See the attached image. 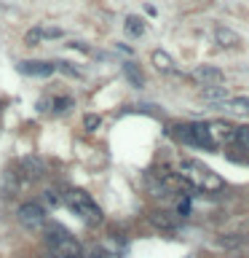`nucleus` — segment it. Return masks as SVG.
Returning <instances> with one entry per match:
<instances>
[{
  "instance_id": "nucleus-1",
  "label": "nucleus",
  "mask_w": 249,
  "mask_h": 258,
  "mask_svg": "<svg viewBox=\"0 0 249 258\" xmlns=\"http://www.w3.org/2000/svg\"><path fill=\"white\" fill-rule=\"evenodd\" d=\"M177 172L190 183V188H198V191H220L225 185L220 175H214L206 164H201L196 159H182Z\"/></svg>"
},
{
  "instance_id": "nucleus-2",
  "label": "nucleus",
  "mask_w": 249,
  "mask_h": 258,
  "mask_svg": "<svg viewBox=\"0 0 249 258\" xmlns=\"http://www.w3.org/2000/svg\"><path fill=\"white\" fill-rule=\"evenodd\" d=\"M62 199H64V205H67L86 226H99V223L104 221L99 205H96V202L88 197L83 188H70V191H64Z\"/></svg>"
},
{
  "instance_id": "nucleus-3",
  "label": "nucleus",
  "mask_w": 249,
  "mask_h": 258,
  "mask_svg": "<svg viewBox=\"0 0 249 258\" xmlns=\"http://www.w3.org/2000/svg\"><path fill=\"white\" fill-rule=\"evenodd\" d=\"M46 242H48V247H51L54 258H83V247H80V242L72 237L67 229H62V226H51Z\"/></svg>"
},
{
  "instance_id": "nucleus-4",
  "label": "nucleus",
  "mask_w": 249,
  "mask_h": 258,
  "mask_svg": "<svg viewBox=\"0 0 249 258\" xmlns=\"http://www.w3.org/2000/svg\"><path fill=\"white\" fill-rule=\"evenodd\" d=\"M180 143H188V145H198V148H214V143H212V137H209V129L206 124H177L169 129Z\"/></svg>"
},
{
  "instance_id": "nucleus-5",
  "label": "nucleus",
  "mask_w": 249,
  "mask_h": 258,
  "mask_svg": "<svg viewBox=\"0 0 249 258\" xmlns=\"http://www.w3.org/2000/svg\"><path fill=\"white\" fill-rule=\"evenodd\" d=\"M16 218L30 226V229H35V226H43L46 221V207L38 205V202H24V205H19V210H16Z\"/></svg>"
},
{
  "instance_id": "nucleus-6",
  "label": "nucleus",
  "mask_w": 249,
  "mask_h": 258,
  "mask_svg": "<svg viewBox=\"0 0 249 258\" xmlns=\"http://www.w3.org/2000/svg\"><path fill=\"white\" fill-rule=\"evenodd\" d=\"M206 129H209V137H212L214 145H230L233 137H236V126L228 124V121H220V118L209 121Z\"/></svg>"
},
{
  "instance_id": "nucleus-7",
  "label": "nucleus",
  "mask_w": 249,
  "mask_h": 258,
  "mask_svg": "<svg viewBox=\"0 0 249 258\" xmlns=\"http://www.w3.org/2000/svg\"><path fill=\"white\" fill-rule=\"evenodd\" d=\"M193 81L201 86H212V84H222V73L220 68H214V64H198L196 70L190 73Z\"/></svg>"
},
{
  "instance_id": "nucleus-8",
  "label": "nucleus",
  "mask_w": 249,
  "mask_h": 258,
  "mask_svg": "<svg viewBox=\"0 0 249 258\" xmlns=\"http://www.w3.org/2000/svg\"><path fill=\"white\" fill-rule=\"evenodd\" d=\"M148 221H150L153 229H158V231H174L177 229V218L172 213H166V210H150Z\"/></svg>"
},
{
  "instance_id": "nucleus-9",
  "label": "nucleus",
  "mask_w": 249,
  "mask_h": 258,
  "mask_svg": "<svg viewBox=\"0 0 249 258\" xmlns=\"http://www.w3.org/2000/svg\"><path fill=\"white\" fill-rule=\"evenodd\" d=\"M214 43L220 46V48H238L241 46V35L238 32H233L228 27H214Z\"/></svg>"
},
{
  "instance_id": "nucleus-10",
  "label": "nucleus",
  "mask_w": 249,
  "mask_h": 258,
  "mask_svg": "<svg viewBox=\"0 0 249 258\" xmlns=\"http://www.w3.org/2000/svg\"><path fill=\"white\" fill-rule=\"evenodd\" d=\"M145 188H148L150 197H156V199H164V197H172V191L164 185V180L156 175V172H148L145 175Z\"/></svg>"
},
{
  "instance_id": "nucleus-11",
  "label": "nucleus",
  "mask_w": 249,
  "mask_h": 258,
  "mask_svg": "<svg viewBox=\"0 0 249 258\" xmlns=\"http://www.w3.org/2000/svg\"><path fill=\"white\" fill-rule=\"evenodd\" d=\"M22 73H27V76H51L56 70L54 62H40V59H32V62H22L19 64Z\"/></svg>"
},
{
  "instance_id": "nucleus-12",
  "label": "nucleus",
  "mask_w": 249,
  "mask_h": 258,
  "mask_svg": "<svg viewBox=\"0 0 249 258\" xmlns=\"http://www.w3.org/2000/svg\"><path fill=\"white\" fill-rule=\"evenodd\" d=\"M201 100H206V102H214V105H220L228 100V92H225V86L222 84H212V86H201Z\"/></svg>"
},
{
  "instance_id": "nucleus-13",
  "label": "nucleus",
  "mask_w": 249,
  "mask_h": 258,
  "mask_svg": "<svg viewBox=\"0 0 249 258\" xmlns=\"http://www.w3.org/2000/svg\"><path fill=\"white\" fill-rule=\"evenodd\" d=\"M220 108H225L228 113H236V116H249V97H233V100L220 102Z\"/></svg>"
},
{
  "instance_id": "nucleus-14",
  "label": "nucleus",
  "mask_w": 249,
  "mask_h": 258,
  "mask_svg": "<svg viewBox=\"0 0 249 258\" xmlns=\"http://www.w3.org/2000/svg\"><path fill=\"white\" fill-rule=\"evenodd\" d=\"M123 76H126V81H129L134 89H142V86H145V76H142V70L137 68L134 62H126V64H123Z\"/></svg>"
},
{
  "instance_id": "nucleus-15",
  "label": "nucleus",
  "mask_w": 249,
  "mask_h": 258,
  "mask_svg": "<svg viewBox=\"0 0 249 258\" xmlns=\"http://www.w3.org/2000/svg\"><path fill=\"white\" fill-rule=\"evenodd\" d=\"M153 64H156V70H161V73H172V70H174L172 54L161 51V48H156V51H153Z\"/></svg>"
},
{
  "instance_id": "nucleus-16",
  "label": "nucleus",
  "mask_w": 249,
  "mask_h": 258,
  "mask_svg": "<svg viewBox=\"0 0 249 258\" xmlns=\"http://www.w3.org/2000/svg\"><path fill=\"white\" fill-rule=\"evenodd\" d=\"M230 145H236L238 151L249 153V124L236 126V137H233V143H230Z\"/></svg>"
},
{
  "instance_id": "nucleus-17",
  "label": "nucleus",
  "mask_w": 249,
  "mask_h": 258,
  "mask_svg": "<svg viewBox=\"0 0 249 258\" xmlns=\"http://www.w3.org/2000/svg\"><path fill=\"white\" fill-rule=\"evenodd\" d=\"M241 245H246V237H241V234H225V237L217 239V247H225V250H233Z\"/></svg>"
},
{
  "instance_id": "nucleus-18",
  "label": "nucleus",
  "mask_w": 249,
  "mask_h": 258,
  "mask_svg": "<svg viewBox=\"0 0 249 258\" xmlns=\"http://www.w3.org/2000/svg\"><path fill=\"white\" fill-rule=\"evenodd\" d=\"M126 35H132V38H140L142 32H145V22L140 19V16H126Z\"/></svg>"
},
{
  "instance_id": "nucleus-19",
  "label": "nucleus",
  "mask_w": 249,
  "mask_h": 258,
  "mask_svg": "<svg viewBox=\"0 0 249 258\" xmlns=\"http://www.w3.org/2000/svg\"><path fill=\"white\" fill-rule=\"evenodd\" d=\"M22 169H27L30 177H40V175H43V161L27 156V159H22Z\"/></svg>"
},
{
  "instance_id": "nucleus-20",
  "label": "nucleus",
  "mask_w": 249,
  "mask_h": 258,
  "mask_svg": "<svg viewBox=\"0 0 249 258\" xmlns=\"http://www.w3.org/2000/svg\"><path fill=\"white\" fill-rule=\"evenodd\" d=\"M40 40H43V27H32L27 35H24V43L27 46H38Z\"/></svg>"
},
{
  "instance_id": "nucleus-21",
  "label": "nucleus",
  "mask_w": 249,
  "mask_h": 258,
  "mask_svg": "<svg viewBox=\"0 0 249 258\" xmlns=\"http://www.w3.org/2000/svg\"><path fill=\"white\" fill-rule=\"evenodd\" d=\"M70 108H72L70 97H56V100H54V110L56 113H64V110H70Z\"/></svg>"
},
{
  "instance_id": "nucleus-22",
  "label": "nucleus",
  "mask_w": 249,
  "mask_h": 258,
  "mask_svg": "<svg viewBox=\"0 0 249 258\" xmlns=\"http://www.w3.org/2000/svg\"><path fill=\"white\" fill-rule=\"evenodd\" d=\"M96 126H99V116H94V113L83 116V129H86V132H94Z\"/></svg>"
},
{
  "instance_id": "nucleus-23",
  "label": "nucleus",
  "mask_w": 249,
  "mask_h": 258,
  "mask_svg": "<svg viewBox=\"0 0 249 258\" xmlns=\"http://www.w3.org/2000/svg\"><path fill=\"white\" fill-rule=\"evenodd\" d=\"M62 73H67V76H72V78H80V70H75V68H70V62H59L56 64Z\"/></svg>"
},
{
  "instance_id": "nucleus-24",
  "label": "nucleus",
  "mask_w": 249,
  "mask_h": 258,
  "mask_svg": "<svg viewBox=\"0 0 249 258\" xmlns=\"http://www.w3.org/2000/svg\"><path fill=\"white\" fill-rule=\"evenodd\" d=\"M59 202H62V199H59V194H56L54 188H48V191H46V205L56 207V205H59Z\"/></svg>"
},
{
  "instance_id": "nucleus-25",
  "label": "nucleus",
  "mask_w": 249,
  "mask_h": 258,
  "mask_svg": "<svg viewBox=\"0 0 249 258\" xmlns=\"http://www.w3.org/2000/svg\"><path fill=\"white\" fill-rule=\"evenodd\" d=\"M46 38H62V30L59 27H43V40Z\"/></svg>"
},
{
  "instance_id": "nucleus-26",
  "label": "nucleus",
  "mask_w": 249,
  "mask_h": 258,
  "mask_svg": "<svg viewBox=\"0 0 249 258\" xmlns=\"http://www.w3.org/2000/svg\"><path fill=\"white\" fill-rule=\"evenodd\" d=\"M190 213V205H188V199L185 202H180V215H188Z\"/></svg>"
},
{
  "instance_id": "nucleus-27",
  "label": "nucleus",
  "mask_w": 249,
  "mask_h": 258,
  "mask_svg": "<svg viewBox=\"0 0 249 258\" xmlns=\"http://www.w3.org/2000/svg\"><path fill=\"white\" fill-rule=\"evenodd\" d=\"M91 258H107V253H104V250H99V247H94V250H91Z\"/></svg>"
},
{
  "instance_id": "nucleus-28",
  "label": "nucleus",
  "mask_w": 249,
  "mask_h": 258,
  "mask_svg": "<svg viewBox=\"0 0 249 258\" xmlns=\"http://www.w3.org/2000/svg\"><path fill=\"white\" fill-rule=\"evenodd\" d=\"M246 207H249V194H246Z\"/></svg>"
},
{
  "instance_id": "nucleus-29",
  "label": "nucleus",
  "mask_w": 249,
  "mask_h": 258,
  "mask_svg": "<svg viewBox=\"0 0 249 258\" xmlns=\"http://www.w3.org/2000/svg\"><path fill=\"white\" fill-rule=\"evenodd\" d=\"M43 258H54V255H43Z\"/></svg>"
}]
</instances>
